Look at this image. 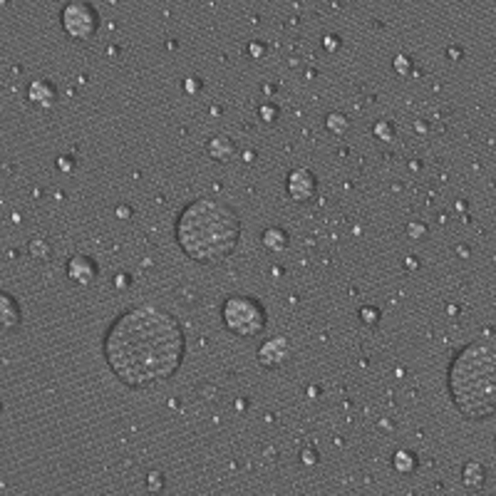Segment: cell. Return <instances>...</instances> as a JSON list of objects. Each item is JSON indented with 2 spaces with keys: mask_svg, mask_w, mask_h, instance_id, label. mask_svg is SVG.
Instances as JSON below:
<instances>
[{
  "mask_svg": "<svg viewBox=\"0 0 496 496\" xmlns=\"http://www.w3.org/2000/svg\"><path fill=\"white\" fill-rule=\"evenodd\" d=\"M221 320L226 330H231L238 338H256V335H261L266 330L268 315L258 298L234 293L223 301Z\"/></svg>",
  "mask_w": 496,
  "mask_h": 496,
  "instance_id": "4",
  "label": "cell"
},
{
  "mask_svg": "<svg viewBox=\"0 0 496 496\" xmlns=\"http://www.w3.org/2000/svg\"><path fill=\"white\" fill-rule=\"evenodd\" d=\"M27 253H30V258H35V261H50V258H53V246H50V241L42 238V236H33L30 243H27Z\"/></svg>",
  "mask_w": 496,
  "mask_h": 496,
  "instance_id": "15",
  "label": "cell"
},
{
  "mask_svg": "<svg viewBox=\"0 0 496 496\" xmlns=\"http://www.w3.org/2000/svg\"><path fill=\"white\" fill-rule=\"evenodd\" d=\"M256 358H258V362H261L263 367H268V370H278V367L290 362V358H293V345H290L288 338L275 335V338L263 340L261 345H258V350H256Z\"/></svg>",
  "mask_w": 496,
  "mask_h": 496,
  "instance_id": "6",
  "label": "cell"
},
{
  "mask_svg": "<svg viewBox=\"0 0 496 496\" xmlns=\"http://www.w3.org/2000/svg\"><path fill=\"white\" fill-rule=\"evenodd\" d=\"M248 53L256 55V58H263L266 55V45L258 42V40H251V45H248Z\"/></svg>",
  "mask_w": 496,
  "mask_h": 496,
  "instance_id": "23",
  "label": "cell"
},
{
  "mask_svg": "<svg viewBox=\"0 0 496 496\" xmlns=\"http://www.w3.org/2000/svg\"><path fill=\"white\" fill-rule=\"evenodd\" d=\"M372 129H375V134H377V139H385V142H390L392 137H395V134H392V124L387 122H377L375 124V127H372Z\"/></svg>",
  "mask_w": 496,
  "mask_h": 496,
  "instance_id": "20",
  "label": "cell"
},
{
  "mask_svg": "<svg viewBox=\"0 0 496 496\" xmlns=\"http://www.w3.org/2000/svg\"><path fill=\"white\" fill-rule=\"evenodd\" d=\"M58 166H62V169H72V157H60Z\"/></svg>",
  "mask_w": 496,
  "mask_h": 496,
  "instance_id": "28",
  "label": "cell"
},
{
  "mask_svg": "<svg viewBox=\"0 0 496 496\" xmlns=\"http://www.w3.org/2000/svg\"><path fill=\"white\" fill-rule=\"evenodd\" d=\"M417 454L412 449H397L395 454H392V469L397 471V474H402V477H410L412 471L417 469Z\"/></svg>",
  "mask_w": 496,
  "mask_h": 496,
  "instance_id": "14",
  "label": "cell"
},
{
  "mask_svg": "<svg viewBox=\"0 0 496 496\" xmlns=\"http://www.w3.org/2000/svg\"><path fill=\"white\" fill-rule=\"evenodd\" d=\"M209 157L216 159V162H231V159L236 157V144L231 137H226V134H219V137H211L209 139Z\"/></svg>",
  "mask_w": 496,
  "mask_h": 496,
  "instance_id": "12",
  "label": "cell"
},
{
  "mask_svg": "<svg viewBox=\"0 0 496 496\" xmlns=\"http://www.w3.org/2000/svg\"><path fill=\"white\" fill-rule=\"evenodd\" d=\"M325 47H327V50H335V47H340V38H338V35H325Z\"/></svg>",
  "mask_w": 496,
  "mask_h": 496,
  "instance_id": "27",
  "label": "cell"
},
{
  "mask_svg": "<svg viewBox=\"0 0 496 496\" xmlns=\"http://www.w3.org/2000/svg\"><path fill=\"white\" fill-rule=\"evenodd\" d=\"M0 308H3V318H0V323H3V333L8 335V333H13V330H18V327L23 325V308H20V303L15 301L8 290L0 293Z\"/></svg>",
  "mask_w": 496,
  "mask_h": 496,
  "instance_id": "10",
  "label": "cell"
},
{
  "mask_svg": "<svg viewBox=\"0 0 496 496\" xmlns=\"http://www.w3.org/2000/svg\"><path fill=\"white\" fill-rule=\"evenodd\" d=\"M325 127L333 132V134L343 137V134H347V129H350V119H347L345 112L333 110V112H327L325 114Z\"/></svg>",
  "mask_w": 496,
  "mask_h": 496,
  "instance_id": "16",
  "label": "cell"
},
{
  "mask_svg": "<svg viewBox=\"0 0 496 496\" xmlns=\"http://www.w3.org/2000/svg\"><path fill=\"white\" fill-rule=\"evenodd\" d=\"M114 286H117V288H129L132 286V278L127 273H117V275H114Z\"/></svg>",
  "mask_w": 496,
  "mask_h": 496,
  "instance_id": "24",
  "label": "cell"
},
{
  "mask_svg": "<svg viewBox=\"0 0 496 496\" xmlns=\"http://www.w3.org/2000/svg\"><path fill=\"white\" fill-rule=\"evenodd\" d=\"M494 449H496V439H494Z\"/></svg>",
  "mask_w": 496,
  "mask_h": 496,
  "instance_id": "29",
  "label": "cell"
},
{
  "mask_svg": "<svg viewBox=\"0 0 496 496\" xmlns=\"http://www.w3.org/2000/svg\"><path fill=\"white\" fill-rule=\"evenodd\" d=\"M407 234H410L412 238H425V236L430 234V229H427L425 221H410L407 223Z\"/></svg>",
  "mask_w": 496,
  "mask_h": 496,
  "instance_id": "19",
  "label": "cell"
},
{
  "mask_svg": "<svg viewBox=\"0 0 496 496\" xmlns=\"http://www.w3.org/2000/svg\"><path fill=\"white\" fill-rule=\"evenodd\" d=\"M360 320H362L365 325H377V323H380V310H377V308H372V306L360 308Z\"/></svg>",
  "mask_w": 496,
  "mask_h": 496,
  "instance_id": "18",
  "label": "cell"
},
{
  "mask_svg": "<svg viewBox=\"0 0 496 496\" xmlns=\"http://www.w3.org/2000/svg\"><path fill=\"white\" fill-rule=\"evenodd\" d=\"M27 99L40 110H50L58 102V87L45 77H38L27 85Z\"/></svg>",
  "mask_w": 496,
  "mask_h": 496,
  "instance_id": "9",
  "label": "cell"
},
{
  "mask_svg": "<svg viewBox=\"0 0 496 496\" xmlns=\"http://www.w3.org/2000/svg\"><path fill=\"white\" fill-rule=\"evenodd\" d=\"M449 397L467 419L496 414V343L474 340L464 345L447 370Z\"/></svg>",
  "mask_w": 496,
  "mask_h": 496,
  "instance_id": "3",
  "label": "cell"
},
{
  "mask_svg": "<svg viewBox=\"0 0 496 496\" xmlns=\"http://www.w3.org/2000/svg\"><path fill=\"white\" fill-rule=\"evenodd\" d=\"M261 243L268 248V251L281 253V251L288 248V243H290V236H288V231L281 229V226H266L261 234Z\"/></svg>",
  "mask_w": 496,
  "mask_h": 496,
  "instance_id": "13",
  "label": "cell"
},
{
  "mask_svg": "<svg viewBox=\"0 0 496 496\" xmlns=\"http://www.w3.org/2000/svg\"><path fill=\"white\" fill-rule=\"evenodd\" d=\"M286 189L293 201H313L315 194H318V177L308 166H295V169L288 171Z\"/></svg>",
  "mask_w": 496,
  "mask_h": 496,
  "instance_id": "7",
  "label": "cell"
},
{
  "mask_svg": "<svg viewBox=\"0 0 496 496\" xmlns=\"http://www.w3.org/2000/svg\"><path fill=\"white\" fill-rule=\"evenodd\" d=\"M147 489L151 494H162L164 491V474L162 471H149V477H147Z\"/></svg>",
  "mask_w": 496,
  "mask_h": 496,
  "instance_id": "17",
  "label": "cell"
},
{
  "mask_svg": "<svg viewBox=\"0 0 496 496\" xmlns=\"http://www.w3.org/2000/svg\"><path fill=\"white\" fill-rule=\"evenodd\" d=\"M60 23L70 38L90 40L99 30V13L87 0H70L60 10Z\"/></svg>",
  "mask_w": 496,
  "mask_h": 496,
  "instance_id": "5",
  "label": "cell"
},
{
  "mask_svg": "<svg viewBox=\"0 0 496 496\" xmlns=\"http://www.w3.org/2000/svg\"><path fill=\"white\" fill-rule=\"evenodd\" d=\"M102 355L122 385L144 390L169 380L182 367L186 338L169 310L139 303L112 320L102 338Z\"/></svg>",
  "mask_w": 496,
  "mask_h": 496,
  "instance_id": "1",
  "label": "cell"
},
{
  "mask_svg": "<svg viewBox=\"0 0 496 496\" xmlns=\"http://www.w3.org/2000/svg\"><path fill=\"white\" fill-rule=\"evenodd\" d=\"M184 87L189 92H196V90H201V79L199 77H186V82H184Z\"/></svg>",
  "mask_w": 496,
  "mask_h": 496,
  "instance_id": "26",
  "label": "cell"
},
{
  "mask_svg": "<svg viewBox=\"0 0 496 496\" xmlns=\"http://www.w3.org/2000/svg\"><path fill=\"white\" fill-rule=\"evenodd\" d=\"M258 114L263 117V122H275V119H278V107L275 105H261L258 107Z\"/></svg>",
  "mask_w": 496,
  "mask_h": 496,
  "instance_id": "21",
  "label": "cell"
},
{
  "mask_svg": "<svg viewBox=\"0 0 496 496\" xmlns=\"http://www.w3.org/2000/svg\"><path fill=\"white\" fill-rule=\"evenodd\" d=\"M392 65H395V70H399V72H410V67H412V60L407 58V55H397V58H395V62H392Z\"/></svg>",
  "mask_w": 496,
  "mask_h": 496,
  "instance_id": "22",
  "label": "cell"
},
{
  "mask_svg": "<svg viewBox=\"0 0 496 496\" xmlns=\"http://www.w3.org/2000/svg\"><path fill=\"white\" fill-rule=\"evenodd\" d=\"M67 278L72 283H77V286H92L95 278L99 275V266L97 261L87 253H75L70 256V261H67Z\"/></svg>",
  "mask_w": 496,
  "mask_h": 496,
  "instance_id": "8",
  "label": "cell"
},
{
  "mask_svg": "<svg viewBox=\"0 0 496 496\" xmlns=\"http://www.w3.org/2000/svg\"><path fill=\"white\" fill-rule=\"evenodd\" d=\"M303 464H308V467L318 464V454H315L313 449H306V451H303Z\"/></svg>",
  "mask_w": 496,
  "mask_h": 496,
  "instance_id": "25",
  "label": "cell"
},
{
  "mask_svg": "<svg viewBox=\"0 0 496 496\" xmlns=\"http://www.w3.org/2000/svg\"><path fill=\"white\" fill-rule=\"evenodd\" d=\"M462 484L469 491H482L484 484H486V467L477 459H469L462 467Z\"/></svg>",
  "mask_w": 496,
  "mask_h": 496,
  "instance_id": "11",
  "label": "cell"
},
{
  "mask_svg": "<svg viewBox=\"0 0 496 496\" xmlns=\"http://www.w3.org/2000/svg\"><path fill=\"white\" fill-rule=\"evenodd\" d=\"M177 243L196 263H219L229 258L241 241V216L223 199H191L177 216Z\"/></svg>",
  "mask_w": 496,
  "mask_h": 496,
  "instance_id": "2",
  "label": "cell"
}]
</instances>
